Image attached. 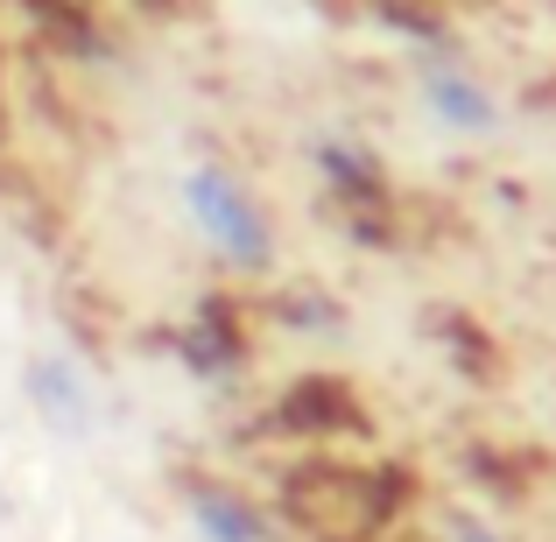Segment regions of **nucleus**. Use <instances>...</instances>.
<instances>
[{
  "label": "nucleus",
  "mask_w": 556,
  "mask_h": 542,
  "mask_svg": "<svg viewBox=\"0 0 556 542\" xmlns=\"http://www.w3.org/2000/svg\"><path fill=\"white\" fill-rule=\"evenodd\" d=\"M184 204H190V218H198L204 247H212L226 268H240V275H268L275 268V226H268V212H261L254 190L232 177L226 163H190Z\"/></svg>",
  "instance_id": "1"
},
{
  "label": "nucleus",
  "mask_w": 556,
  "mask_h": 542,
  "mask_svg": "<svg viewBox=\"0 0 556 542\" xmlns=\"http://www.w3.org/2000/svg\"><path fill=\"white\" fill-rule=\"evenodd\" d=\"M275 430L282 437H359L367 408L345 374H303L275 394Z\"/></svg>",
  "instance_id": "2"
},
{
  "label": "nucleus",
  "mask_w": 556,
  "mask_h": 542,
  "mask_svg": "<svg viewBox=\"0 0 556 542\" xmlns=\"http://www.w3.org/2000/svg\"><path fill=\"white\" fill-rule=\"evenodd\" d=\"M22 380H28V402H36V416L50 423L64 444L92 437V388H85V374L71 366V353H36Z\"/></svg>",
  "instance_id": "3"
},
{
  "label": "nucleus",
  "mask_w": 556,
  "mask_h": 542,
  "mask_svg": "<svg viewBox=\"0 0 556 542\" xmlns=\"http://www.w3.org/2000/svg\"><path fill=\"white\" fill-rule=\"evenodd\" d=\"M422 99H430V113L444 127H458V135H493V127H501V99H493L472 71H458V64H430L422 71Z\"/></svg>",
  "instance_id": "4"
},
{
  "label": "nucleus",
  "mask_w": 556,
  "mask_h": 542,
  "mask_svg": "<svg viewBox=\"0 0 556 542\" xmlns=\"http://www.w3.org/2000/svg\"><path fill=\"white\" fill-rule=\"evenodd\" d=\"M190 529L204 542H268V521L254 515V501L232 487H190Z\"/></svg>",
  "instance_id": "5"
},
{
  "label": "nucleus",
  "mask_w": 556,
  "mask_h": 542,
  "mask_svg": "<svg viewBox=\"0 0 556 542\" xmlns=\"http://www.w3.org/2000/svg\"><path fill=\"white\" fill-rule=\"evenodd\" d=\"M177 360L198 380H226V374H240V366H247V331L232 325V317H226V325H218V317H198V325L177 331Z\"/></svg>",
  "instance_id": "6"
},
{
  "label": "nucleus",
  "mask_w": 556,
  "mask_h": 542,
  "mask_svg": "<svg viewBox=\"0 0 556 542\" xmlns=\"http://www.w3.org/2000/svg\"><path fill=\"white\" fill-rule=\"evenodd\" d=\"M275 317H282V325H296V331H317V339H325V331H345V311L331 297H317V289L282 297V303H275Z\"/></svg>",
  "instance_id": "7"
},
{
  "label": "nucleus",
  "mask_w": 556,
  "mask_h": 542,
  "mask_svg": "<svg viewBox=\"0 0 556 542\" xmlns=\"http://www.w3.org/2000/svg\"><path fill=\"white\" fill-rule=\"evenodd\" d=\"M444 353L458 360V374H465V380H479V374H486V353H493V345L479 339L472 317H444Z\"/></svg>",
  "instance_id": "8"
},
{
  "label": "nucleus",
  "mask_w": 556,
  "mask_h": 542,
  "mask_svg": "<svg viewBox=\"0 0 556 542\" xmlns=\"http://www.w3.org/2000/svg\"><path fill=\"white\" fill-rule=\"evenodd\" d=\"M451 542H501V535H493L472 507H458V515H451Z\"/></svg>",
  "instance_id": "9"
}]
</instances>
